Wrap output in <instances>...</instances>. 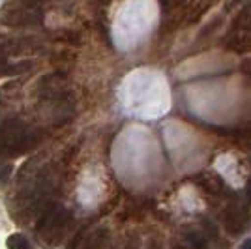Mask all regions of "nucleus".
<instances>
[{
    "instance_id": "f257e3e1",
    "label": "nucleus",
    "mask_w": 251,
    "mask_h": 249,
    "mask_svg": "<svg viewBox=\"0 0 251 249\" xmlns=\"http://www.w3.org/2000/svg\"><path fill=\"white\" fill-rule=\"evenodd\" d=\"M42 133L19 118H8L0 124V156L19 157L38 146Z\"/></svg>"
},
{
    "instance_id": "f03ea898",
    "label": "nucleus",
    "mask_w": 251,
    "mask_h": 249,
    "mask_svg": "<svg viewBox=\"0 0 251 249\" xmlns=\"http://www.w3.org/2000/svg\"><path fill=\"white\" fill-rule=\"evenodd\" d=\"M70 223V214L68 210L58 204H49L43 210L42 219L38 221V236L47 248H54L60 244V240L64 238V232L68 228Z\"/></svg>"
},
{
    "instance_id": "7ed1b4c3",
    "label": "nucleus",
    "mask_w": 251,
    "mask_h": 249,
    "mask_svg": "<svg viewBox=\"0 0 251 249\" xmlns=\"http://www.w3.org/2000/svg\"><path fill=\"white\" fill-rule=\"evenodd\" d=\"M4 23L13 25V26H36V25L42 23V10L38 6L15 8L10 13H6Z\"/></svg>"
},
{
    "instance_id": "20e7f679",
    "label": "nucleus",
    "mask_w": 251,
    "mask_h": 249,
    "mask_svg": "<svg viewBox=\"0 0 251 249\" xmlns=\"http://www.w3.org/2000/svg\"><path fill=\"white\" fill-rule=\"evenodd\" d=\"M223 225H225V230L229 234L236 236V234L244 232V228L248 225V214L240 206L229 204L227 210L223 212Z\"/></svg>"
},
{
    "instance_id": "39448f33",
    "label": "nucleus",
    "mask_w": 251,
    "mask_h": 249,
    "mask_svg": "<svg viewBox=\"0 0 251 249\" xmlns=\"http://www.w3.org/2000/svg\"><path fill=\"white\" fill-rule=\"evenodd\" d=\"M34 64L30 60H23L19 64H8V62H0V77H11V75H21L32 70Z\"/></svg>"
},
{
    "instance_id": "423d86ee",
    "label": "nucleus",
    "mask_w": 251,
    "mask_h": 249,
    "mask_svg": "<svg viewBox=\"0 0 251 249\" xmlns=\"http://www.w3.org/2000/svg\"><path fill=\"white\" fill-rule=\"evenodd\" d=\"M105 242H107V228H98L90 234L84 249H105Z\"/></svg>"
},
{
    "instance_id": "0eeeda50",
    "label": "nucleus",
    "mask_w": 251,
    "mask_h": 249,
    "mask_svg": "<svg viewBox=\"0 0 251 249\" xmlns=\"http://www.w3.org/2000/svg\"><path fill=\"white\" fill-rule=\"evenodd\" d=\"M8 248L10 249H34L30 244V240L23 234H11L8 238Z\"/></svg>"
},
{
    "instance_id": "6e6552de",
    "label": "nucleus",
    "mask_w": 251,
    "mask_h": 249,
    "mask_svg": "<svg viewBox=\"0 0 251 249\" xmlns=\"http://www.w3.org/2000/svg\"><path fill=\"white\" fill-rule=\"evenodd\" d=\"M188 240H189L191 249H208V242H206V238H204L202 234H199V232H189Z\"/></svg>"
},
{
    "instance_id": "1a4fd4ad",
    "label": "nucleus",
    "mask_w": 251,
    "mask_h": 249,
    "mask_svg": "<svg viewBox=\"0 0 251 249\" xmlns=\"http://www.w3.org/2000/svg\"><path fill=\"white\" fill-rule=\"evenodd\" d=\"M124 249H141L139 248V236L133 234V232H129V236H127L124 244Z\"/></svg>"
},
{
    "instance_id": "9d476101",
    "label": "nucleus",
    "mask_w": 251,
    "mask_h": 249,
    "mask_svg": "<svg viewBox=\"0 0 251 249\" xmlns=\"http://www.w3.org/2000/svg\"><path fill=\"white\" fill-rule=\"evenodd\" d=\"M147 249H163V242H161V238H159V236H152V238H148Z\"/></svg>"
},
{
    "instance_id": "9b49d317",
    "label": "nucleus",
    "mask_w": 251,
    "mask_h": 249,
    "mask_svg": "<svg viewBox=\"0 0 251 249\" xmlns=\"http://www.w3.org/2000/svg\"><path fill=\"white\" fill-rule=\"evenodd\" d=\"M204 228L208 230L210 236H212V238H218V230H216V227H214V225H212L210 221H204Z\"/></svg>"
},
{
    "instance_id": "f8f14e48",
    "label": "nucleus",
    "mask_w": 251,
    "mask_h": 249,
    "mask_svg": "<svg viewBox=\"0 0 251 249\" xmlns=\"http://www.w3.org/2000/svg\"><path fill=\"white\" fill-rule=\"evenodd\" d=\"M240 249H251V238H248L244 244L240 246Z\"/></svg>"
},
{
    "instance_id": "ddd939ff",
    "label": "nucleus",
    "mask_w": 251,
    "mask_h": 249,
    "mask_svg": "<svg viewBox=\"0 0 251 249\" xmlns=\"http://www.w3.org/2000/svg\"><path fill=\"white\" fill-rule=\"evenodd\" d=\"M248 199H250V202H251V180L248 182Z\"/></svg>"
},
{
    "instance_id": "4468645a",
    "label": "nucleus",
    "mask_w": 251,
    "mask_h": 249,
    "mask_svg": "<svg viewBox=\"0 0 251 249\" xmlns=\"http://www.w3.org/2000/svg\"><path fill=\"white\" fill-rule=\"evenodd\" d=\"M173 249H189V248H188V246H184V244H176Z\"/></svg>"
}]
</instances>
